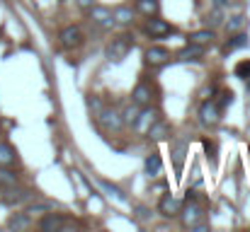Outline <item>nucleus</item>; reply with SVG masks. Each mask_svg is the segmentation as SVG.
<instances>
[{"instance_id": "obj_17", "label": "nucleus", "mask_w": 250, "mask_h": 232, "mask_svg": "<svg viewBox=\"0 0 250 232\" xmlns=\"http://www.w3.org/2000/svg\"><path fill=\"white\" fill-rule=\"evenodd\" d=\"M214 41V32L211 29H199L194 34H189V44H197V46H209Z\"/></svg>"}, {"instance_id": "obj_11", "label": "nucleus", "mask_w": 250, "mask_h": 232, "mask_svg": "<svg viewBox=\"0 0 250 232\" xmlns=\"http://www.w3.org/2000/svg\"><path fill=\"white\" fill-rule=\"evenodd\" d=\"M146 32H148L153 39H161V36H167V34H170V24H167L166 19H158V17L153 15V17H148Z\"/></svg>"}, {"instance_id": "obj_22", "label": "nucleus", "mask_w": 250, "mask_h": 232, "mask_svg": "<svg viewBox=\"0 0 250 232\" xmlns=\"http://www.w3.org/2000/svg\"><path fill=\"white\" fill-rule=\"evenodd\" d=\"M112 17H114V22H117V24H131L134 12H131L129 7H117V10L112 12Z\"/></svg>"}, {"instance_id": "obj_10", "label": "nucleus", "mask_w": 250, "mask_h": 232, "mask_svg": "<svg viewBox=\"0 0 250 232\" xmlns=\"http://www.w3.org/2000/svg\"><path fill=\"white\" fill-rule=\"evenodd\" d=\"M156 121H158V119H156V111H153V109L148 111V109L144 107V109L139 111L136 121H134V128H136L139 133H148V128H151V126H153Z\"/></svg>"}, {"instance_id": "obj_32", "label": "nucleus", "mask_w": 250, "mask_h": 232, "mask_svg": "<svg viewBox=\"0 0 250 232\" xmlns=\"http://www.w3.org/2000/svg\"><path fill=\"white\" fill-rule=\"evenodd\" d=\"M46 211H49V206L46 203H39V206H32L27 213H46Z\"/></svg>"}, {"instance_id": "obj_24", "label": "nucleus", "mask_w": 250, "mask_h": 232, "mask_svg": "<svg viewBox=\"0 0 250 232\" xmlns=\"http://www.w3.org/2000/svg\"><path fill=\"white\" fill-rule=\"evenodd\" d=\"M139 111H141V107H126L124 109V114H122V119H124V124L126 126H134V121H136V116H139Z\"/></svg>"}, {"instance_id": "obj_16", "label": "nucleus", "mask_w": 250, "mask_h": 232, "mask_svg": "<svg viewBox=\"0 0 250 232\" xmlns=\"http://www.w3.org/2000/svg\"><path fill=\"white\" fill-rule=\"evenodd\" d=\"M144 169H146V174L148 177H158L161 172H163V162H161V155L158 153H151L146 157V162H144Z\"/></svg>"}, {"instance_id": "obj_23", "label": "nucleus", "mask_w": 250, "mask_h": 232, "mask_svg": "<svg viewBox=\"0 0 250 232\" xmlns=\"http://www.w3.org/2000/svg\"><path fill=\"white\" fill-rule=\"evenodd\" d=\"M15 184H17V174L10 172V169H0V186L10 189V186H15Z\"/></svg>"}, {"instance_id": "obj_26", "label": "nucleus", "mask_w": 250, "mask_h": 232, "mask_svg": "<svg viewBox=\"0 0 250 232\" xmlns=\"http://www.w3.org/2000/svg\"><path fill=\"white\" fill-rule=\"evenodd\" d=\"M231 102H233V92H231V89H224V92L219 94V102H216V104H219V109L224 111L226 107H231Z\"/></svg>"}, {"instance_id": "obj_27", "label": "nucleus", "mask_w": 250, "mask_h": 232, "mask_svg": "<svg viewBox=\"0 0 250 232\" xmlns=\"http://www.w3.org/2000/svg\"><path fill=\"white\" fill-rule=\"evenodd\" d=\"M236 75L243 77V80H248L250 77V61H241V63L236 66Z\"/></svg>"}, {"instance_id": "obj_20", "label": "nucleus", "mask_w": 250, "mask_h": 232, "mask_svg": "<svg viewBox=\"0 0 250 232\" xmlns=\"http://www.w3.org/2000/svg\"><path fill=\"white\" fill-rule=\"evenodd\" d=\"M136 10L146 17H153V15H158V0H139Z\"/></svg>"}, {"instance_id": "obj_19", "label": "nucleus", "mask_w": 250, "mask_h": 232, "mask_svg": "<svg viewBox=\"0 0 250 232\" xmlns=\"http://www.w3.org/2000/svg\"><path fill=\"white\" fill-rule=\"evenodd\" d=\"M246 24H248V17L246 15H233L229 22H226V32H243L246 29Z\"/></svg>"}, {"instance_id": "obj_8", "label": "nucleus", "mask_w": 250, "mask_h": 232, "mask_svg": "<svg viewBox=\"0 0 250 232\" xmlns=\"http://www.w3.org/2000/svg\"><path fill=\"white\" fill-rule=\"evenodd\" d=\"M167 61H170V51H167L166 46H151V49L146 51V63L153 66V68L166 66Z\"/></svg>"}, {"instance_id": "obj_34", "label": "nucleus", "mask_w": 250, "mask_h": 232, "mask_svg": "<svg viewBox=\"0 0 250 232\" xmlns=\"http://www.w3.org/2000/svg\"><path fill=\"white\" fill-rule=\"evenodd\" d=\"M81 7H92V0H78Z\"/></svg>"}, {"instance_id": "obj_33", "label": "nucleus", "mask_w": 250, "mask_h": 232, "mask_svg": "<svg viewBox=\"0 0 250 232\" xmlns=\"http://www.w3.org/2000/svg\"><path fill=\"white\" fill-rule=\"evenodd\" d=\"M229 2H231V0H216V2H214V5H216V7H219V10H224V7H226V5H229Z\"/></svg>"}, {"instance_id": "obj_28", "label": "nucleus", "mask_w": 250, "mask_h": 232, "mask_svg": "<svg viewBox=\"0 0 250 232\" xmlns=\"http://www.w3.org/2000/svg\"><path fill=\"white\" fill-rule=\"evenodd\" d=\"M87 107H90V109L95 111V116H97V114H100V111L104 109V107H102V102H100V99H97L95 94H90V97H87Z\"/></svg>"}, {"instance_id": "obj_29", "label": "nucleus", "mask_w": 250, "mask_h": 232, "mask_svg": "<svg viewBox=\"0 0 250 232\" xmlns=\"http://www.w3.org/2000/svg\"><path fill=\"white\" fill-rule=\"evenodd\" d=\"M100 184H102V186H104V189H107V191H109V194H112V196H114L117 201H122V203L126 201V198H124V194H122V191H119L117 186H112V184H107V181H100Z\"/></svg>"}, {"instance_id": "obj_31", "label": "nucleus", "mask_w": 250, "mask_h": 232, "mask_svg": "<svg viewBox=\"0 0 250 232\" xmlns=\"http://www.w3.org/2000/svg\"><path fill=\"white\" fill-rule=\"evenodd\" d=\"M182 157H185V148L180 145V148L175 150V169H177V172H182Z\"/></svg>"}, {"instance_id": "obj_7", "label": "nucleus", "mask_w": 250, "mask_h": 232, "mask_svg": "<svg viewBox=\"0 0 250 232\" xmlns=\"http://www.w3.org/2000/svg\"><path fill=\"white\" fill-rule=\"evenodd\" d=\"M158 211H161L163 218H175V215H180L182 203H180V198H175V196L166 194V196L161 198V203H158Z\"/></svg>"}, {"instance_id": "obj_21", "label": "nucleus", "mask_w": 250, "mask_h": 232, "mask_svg": "<svg viewBox=\"0 0 250 232\" xmlns=\"http://www.w3.org/2000/svg\"><path fill=\"white\" fill-rule=\"evenodd\" d=\"M15 160H17V155H15V150H12V145L0 143V167H10Z\"/></svg>"}, {"instance_id": "obj_25", "label": "nucleus", "mask_w": 250, "mask_h": 232, "mask_svg": "<svg viewBox=\"0 0 250 232\" xmlns=\"http://www.w3.org/2000/svg\"><path fill=\"white\" fill-rule=\"evenodd\" d=\"M27 196V191H5V203H22Z\"/></svg>"}, {"instance_id": "obj_14", "label": "nucleus", "mask_w": 250, "mask_h": 232, "mask_svg": "<svg viewBox=\"0 0 250 232\" xmlns=\"http://www.w3.org/2000/svg\"><path fill=\"white\" fill-rule=\"evenodd\" d=\"M243 46H248V34L246 32H233V36L224 44V54H233V51H238V49H243Z\"/></svg>"}, {"instance_id": "obj_15", "label": "nucleus", "mask_w": 250, "mask_h": 232, "mask_svg": "<svg viewBox=\"0 0 250 232\" xmlns=\"http://www.w3.org/2000/svg\"><path fill=\"white\" fill-rule=\"evenodd\" d=\"M32 225V218H29V213H15V215H10V220H7V228L15 232H22L27 230Z\"/></svg>"}, {"instance_id": "obj_12", "label": "nucleus", "mask_w": 250, "mask_h": 232, "mask_svg": "<svg viewBox=\"0 0 250 232\" xmlns=\"http://www.w3.org/2000/svg\"><path fill=\"white\" fill-rule=\"evenodd\" d=\"M202 56H204V46H197V44H187L182 51H180V56H177V61H182V63H194V61H202Z\"/></svg>"}, {"instance_id": "obj_4", "label": "nucleus", "mask_w": 250, "mask_h": 232, "mask_svg": "<svg viewBox=\"0 0 250 232\" xmlns=\"http://www.w3.org/2000/svg\"><path fill=\"white\" fill-rule=\"evenodd\" d=\"M180 220L185 228H194L199 220H204V211L197 201H187V206L180 211Z\"/></svg>"}, {"instance_id": "obj_9", "label": "nucleus", "mask_w": 250, "mask_h": 232, "mask_svg": "<svg viewBox=\"0 0 250 232\" xmlns=\"http://www.w3.org/2000/svg\"><path fill=\"white\" fill-rule=\"evenodd\" d=\"M90 19L100 27V29H109L112 24H114V17H112V10H107V7H92L90 10Z\"/></svg>"}, {"instance_id": "obj_2", "label": "nucleus", "mask_w": 250, "mask_h": 232, "mask_svg": "<svg viewBox=\"0 0 250 232\" xmlns=\"http://www.w3.org/2000/svg\"><path fill=\"white\" fill-rule=\"evenodd\" d=\"M59 39H61V46H63V49H68V51L81 49V46H83V41H85L83 29H81L78 24H68V27H63V29H61V34H59Z\"/></svg>"}, {"instance_id": "obj_6", "label": "nucleus", "mask_w": 250, "mask_h": 232, "mask_svg": "<svg viewBox=\"0 0 250 232\" xmlns=\"http://www.w3.org/2000/svg\"><path fill=\"white\" fill-rule=\"evenodd\" d=\"M131 102L136 104V107H151V102H153V89H151V85L148 82H139L136 87H134V92H131Z\"/></svg>"}, {"instance_id": "obj_1", "label": "nucleus", "mask_w": 250, "mask_h": 232, "mask_svg": "<svg viewBox=\"0 0 250 232\" xmlns=\"http://www.w3.org/2000/svg\"><path fill=\"white\" fill-rule=\"evenodd\" d=\"M131 49H134V36H131V34H119L117 39L109 41V46H107V58L114 61V63H119V61H124V58L129 56Z\"/></svg>"}, {"instance_id": "obj_18", "label": "nucleus", "mask_w": 250, "mask_h": 232, "mask_svg": "<svg viewBox=\"0 0 250 232\" xmlns=\"http://www.w3.org/2000/svg\"><path fill=\"white\" fill-rule=\"evenodd\" d=\"M148 136H151L153 141H166L167 136H170V126H167L166 121H156V124L148 128Z\"/></svg>"}, {"instance_id": "obj_13", "label": "nucleus", "mask_w": 250, "mask_h": 232, "mask_svg": "<svg viewBox=\"0 0 250 232\" xmlns=\"http://www.w3.org/2000/svg\"><path fill=\"white\" fill-rule=\"evenodd\" d=\"M63 215H59V213H46L44 218H42V223H39V228L44 232H59L63 228Z\"/></svg>"}, {"instance_id": "obj_3", "label": "nucleus", "mask_w": 250, "mask_h": 232, "mask_svg": "<svg viewBox=\"0 0 250 232\" xmlns=\"http://www.w3.org/2000/svg\"><path fill=\"white\" fill-rule=\"evenodd\" d=\"M199 121L204 126H216L221 121V109H219V104L214 99L202 102V107H199Z\"/></svg>"}, {"instance_id": "obj_30", "label": "nucleus", "mask_w": 250, "mask_h": 232, "mask_svg": "<svg viewBox=\"0 0 250 232\" xmlns=\"http://www.w3.org/2000/svg\"><path fill=\"white\" fill-rule=\"evenodd\" d=\"M202 148H204V153L209 155L211 160H216V143L214 141H202Z\"/></svg>"}, {"instance_id": "obj_5", "label": "nucleus", "mask_w": 250, "mask_h": 232, "mask_svg": "<svg viewBox=\"0 0 250 232\" xmlns=\"http://www.w3.org/2000/svg\"><path fill=\"white\" fill-rule=\"evenodd\" d=\"M95 119H97V121H100V126H102V128H107V131H119V128L124 126L122 114H117L114 109H102Z\"/></svg>"}]
</instances>
